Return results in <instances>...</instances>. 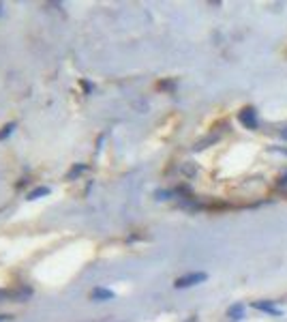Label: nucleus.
I'll return each instance as SVG.
<instances>
[{
    "mask_svg": "<svg viewBox=\"0 0 287 322\" xmlns=\"http://www.w3.org/2000/svg\"><path fill=\"white\" fill-rule=\"evenodd\" d=\"M206 279H208L206 273H189V275L178 277L176 281H174V286H176V288H191V286L202 284V281H206Z\"/></svg>",
    "mask_w": 287,
    "mask_h": 322,
    "instance_id": "1",
    "label": "nucleus"
},
{
    "mask_svg": "<svg viewBox=\"0 0 287 322\" xmlns=\"http://www.w3.org/2000/svg\"><path fill=\"white\" fill-rule=\"evenodd\" d=\"M90 299L92 301H111L114 299V292H111V290H105V288H94Z\"/></svg>",
    "mask_w": 287,
    "mask_h": 322,
    "instance_id": "2",
    "label": "nucleus"
},
{
    "mask_svg": "<svg viewBox=\"0 0 287 322\" xmlns=\"http://www.w3.org/2000/svg\"><path fill=\"white\" fill-rule=\"evenodd\" d=\"M240 120H242V123L249 127V129L257 127V118H255V112H253V110H242V112H240Z\"/></svg>",
    "mask_w": 287,
    "mask_h": 322,
    "instance_id": "3",
    "label": "nucleus"
},
{
    "mask_svg": "<svg viewBox=\"0 0 287 322\" xmlns=\"http://www.w3.org/2000/svg\"><path fill=\"white\" fill-rule=\"evenodd\" d=\"M255 307H257V309H261V311L272 313V316H281V309H276L272 303H255Z\"/></svg>",
    "mask_w": 287,
    "mask_h": 322,
    "instance_id": "4",
    "label": "nucleus"
},
{
    "mask_svg": "<svg viewBox=\"0 0 287 322\" xmlns=\"http://www.w3.org/2000/svg\"><path fill=\"white\" fill-rule=\"evenodd\" d=\"M43 196H50V187H37L28 193V200H39V198H43Z\"/></svg>",
    "mask_w": 287,
    "mask_h": 322,
    "instance_id": "5",
    "label": "nucleus"
},
{
    "mask_svg": "<svg viewBox=\"0 0 287 322\" xmlns=\"http://www.w3.org/2000/svg\"><path fill=\"white\" fill-rule=\"evenodd\" d=\"M15 127H18V123H15V120H13V123H9V125H5L3 129H0V142L9 138V135H11L13 131H15Z\"/></svg>",
    "mask_w": 287,
    "mask_h": 322,
    "instance_id": "6",
    "label": "nucleus"
},
{
    "mask_svg": "<svg viewBox=\"0 0 287 322\" xmlns=\"http://www.w3.org/2000/svg\"><path fill=\"white\" fill-rule=\"evenodd\" d=\"M86 168H88V166H86V164H79L77 168L73 166V168H71V170H69V174H67V179H73V176H75V179H77V176L82 174V172L86 170Z\"/></svg>",
    "mask_w": 287,
    "mask_h": 322,
    "instance_id": "7",
    "label": "nucleus"
},
{
    "mask_svg": "<svg viewBox=\"0 0 287 322\" xmlns=\"http://www.w3.org/2000/svg\"><path fill=\"white\" fill-rule=\"evenodd\" d=\"M242 309H244V307H242L240 303H238V305H234V307H229V316H232L234 320H240V318H242Z\"/></svg>",
    "mask_w": 287,
    "mask_h": 322,
    "instance_id": "8",
    "label": "nucleus"
},
{
    "mask_svg": "<svg viewBox=\"0 0 287 322\" xmlns=\"http://www.w3.org/2000/svg\"><path fill=\"white\" fill-rule=\"evenodd\" d=\"M9 299V290H3L0 288V301H7Z\"/></svg>",
    "mask_w": 287,
    "mask_h": 322,
    "instance_id": "9",
    "label": "nucleus"
},
{
    "mask_svg": "<svg viewBox=\"0 0 287 322\" xmlns=\"http://www.w3.org/2000/svg\"><path fill=\"white\" fill-rule=\"evenodd\" d=\"M82 86H84V88H86V91H88V93H90V91H94V86H90L88 82H82Z\"/></svg>",
    "mask_w": 287,
    "mask_h": 322,
    "instance_id": "10",
    "label": "nucleus"
},
{
    "mask_svg": "<svg viewBox=\"0 0 287 322\" xmlns=\"http://www.w3.org/2000/svg\"><path fill=\"white\" fill-rule=\"evenodd\" d=\"M11 316H7V313H0V322H5V320H9Z\"/></svg>",
    "mask_w": 287,
    "mask_h": 322,
    "instance_id": "11",
    "label": "nucleus"
}]
</instances>
